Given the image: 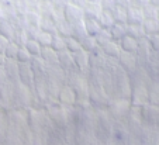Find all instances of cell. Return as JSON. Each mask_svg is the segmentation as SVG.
Listing matches in <instances>:
<instances>
[{"instance_id": "obj_1", "label": "cell", "mask_w": 159, "mask_h": 145, "mask_svg": "<svg viewBox=\"0 0 159 145\" xmlns=\"http://www.w3.org/2000/svg\"><path fill=\"white\" fill-rule=\"evenodd\" d=\"M129 109H131V102L127 99H110L106 106V110L110 114V117L114 121H124L128 114Z\"/></svg>"}, {"instance_id": "obj_2", "label": "cell", "mask_w": 159, "mask_h": 145, "mask_svg": "<svg viewBox=\"0 0 159 145\" xmlns=\"http://www.w3.org/2000/svg\"><path fill=\"white\" fill-rule=\"evenodd\" d=\"M45 110H47L45 113H47L48 118L57 127L63 128L69 125V107H65L59 103H55L51 106H47Z\"/></svg>"}, {"instance_id": "obj_3", "label": "cell", "mask_w": 159, "mask_h": 145, "mask_svg": "<svg viewBox=\"0 0 159 145\" xmlns=\"http://www.w3.org/2000/svg\"><path fill=\"white\" fill-rule=\"evenodd\" d=\"M14 92H13V106L17 109H30L31 107V89L24 86L21 82L13 83Z\"/></svg>"}, {"instance_id": "obj_4", "label": "cell", "mask_w": 159, "mask_h": 145, "mask_svg": "<svg viewBox=\"0 0 159 145\" xmlns=\"http://www.w3.org/2000/svg\"><path fill=\"white\" fill-rule=\"evenodd\" d=\"M141 120L147 127H156L159 125V106L153 104H144L141 107Z\"/></svg>"}, {"instance_id": "obj_5", "label": "cell", "mask_w": 159, "mask_h": 145, "mask_svg": "<svg viewBox=\"0 0 159 145\" xmlns=\"http://www.w3.org/2000/svg\"><path fill=\"white\" fill-rule=\"evenodd\" d=\"M131 106L142 107L144 104H148V88L145 85L131 86V96H129Z\"/></svg>"}, {"instance_id": "obj_6", "label": "cell", "mask_w": 159, "mask_h": 145, "mask_svg": "<svg viewBox=\"0 0 159 145\" xmlns=\"http://www.w3.org/2000/svg\"><path fill=\"white\" fill-rule=\"evenodd\" d=\"M62 13H63V18H65L70 25L76 24V23H79V21H83V18H84L83 10L72 3L65 4L62 9Z\"/></svg>"}, {"instance_id": "obj_7", "label": "cell", "mask_w": 159, "mask_h": 145, "mask_svg": "<svg viewBox=\"0 0 159 145\" xmlns=\"http://www.w3.org/2000/svg\"><path fill=\"white\" fill-rule=\"evenodd\" d=\"M58 103L62 104L65 107H73L76 103V94L73 92L72 88H69L68 85H63L58 94Z\"/></svg>"}, {"instance_id": "obj_8", "label": "cell", "mask_w": 159, "mask_h": 145, "mask_svg": "<svg viewBox=\"0 0 159 145\" xmlns=\"http://www.w3.org/2000/svg\"><path fill=\"white\" fill-rule=\"evenodd\" d=\"M117 62H118V65H120V66L123 68V69L125 70L127 73L132 72L135 68L138 66L137 58H135V55L131 54V52H124V51H121L120 55H118V58H117Z\"/></svg>"}, {"instance_id": "obj_9", "label": "cell", "mask_w": 159, "mask_h": 145, "mask_svg": "<svg viewBox=\"0 0 159 145\" xmlns=\"http://www.w3.org/2000/svg\"><path fill=\"white\" fill-rule=\"evenodd\" d=\"M72 57H73V62H75L76 69L86 76L87 72H89V69H90V66H89V52L80 49V51L72 54Z\"/></svg>"}, {"instance_id": "obj_10", "label": "cell", "mask_w": 159, "mask_h": 145, "mask_svg": "<svg viewBox=\"0 0 159 145\" xmlns=\"http://www.w3.org/2000/svg\"><path fill=\"white\" fill-rule=\"evenodd\" d=\"M18 79L24 86L27 88H33L34 85V72L31 69L30 64H20L18 62Z\"/></svg>"}, {"instance_id": "obj_11", "label": "cell", "mask_w": 159, "mask_h": 145, "mask_svg": "<svg viewBox=\"0 0 159 145\" xmlns=\"http://www.w3.org/2000/svg\"><path fill=\"white\" fill-rule=\"evenodd\" d=\"M58 65H59L65 72H73V70H78L76 66H75V62H73L72 54H70L68 49L58 52Z\"/></svg>"}, {"instance_id": "obj_12", "label": "cell", "mask_w": 159, "mask_h": 145, "mask_svg": "<svg viewBox=\"0 0 159 145\" xmlns=\"http://www.w3.org/2000/svg\"><path fill=\"white\" fill-rule=\"evenodd\" d=\"M47 78L55 80L57 83H59L61 86L66 85V72L59 66V65L47 68Z\"/></svg>"}, {"instance_id": "obj_13", "label": "cell", "mask_w": 159, "mask_h": 145, "mask_svg": "<svg viewBox=\"0 0 159 145\" xmlns=\"http://www.w3.org/2000/svg\"><path fill=\"white\" fill-rule=\"evenodd\" d=\"M3 69L7 75V79L11 83L20 82V79H18V62L16 59H6V62L3 65Z\"/></svg>"}, {"instance_id": "obj_14", "label": "cell", "mask_w": 159, "mask_h": 145, "mask_svg": "<svg viewBox=\"0 0 159 145\" xmlns=\"http://www.w3.org/2000/svg\"><path fill=\"white\" fill-rule=\"evenodd\" d=\"M30 66L34 72V78H41V76H47V64L42 61L41 57H31L30 59Z\"/></svg>"}, {"instance_id": "obj_15", "label": "cell", "mask_w": 159, "mask_h": 145, "mask_svg": "<svg viewBox=\"0 0 159 145\" xmlns=\"http://www.w3.org/2000/svg\"><path fill=\"white\" fill-rule=\"evenodd\" d=\"M144 21V16H142L141 9L135 6L127 7V24L131 25H141Z\"/></svg>"}, {"instance_id": "obj_16", "label": "cell", "mask_w": 159, "mask_h": 145, "mask_svg": "<svg viewBox=\"0 0 159 145\" xmlns=\"http://www.w3.org/2000/svg\"><path fill=\"white\" fill-rule=\"evenodd\" d=\"M39 57L47 64V66H55V65H58V52L55 49H52L51 47H41Z\"/></svg>"}, {"instance_id": "obj_17", "label": "cell", "mask_w": 159, "mask_h": 145, "mask_svg": "<svg viewBox=\"0 0 159 145\" xmlns=\"http://www.w3.org/2000/svg\"><path fill=\"white\" fill-rule=\"evenodd\" d=\"M118 45H120L121 51L135 54L137 48H138V39H135L134 37H131V35H124L123 38L118 41Z\"/></svg>"}, {"instance_id": "obj_18", "label": "cell", "mask_w": 159, "mask_h": 145, "mask_svg": "<svg viewBox=\"0 0 159 145\" xmlns=\"http://www.w3.org/2000/svg\"><path fill=\"white\" fill-rule=\"evenodd\" d=\"M148 103L153 106H159V83L149 80L148 83Z\"/></svg>"}, {"instance_id": "obj_19", "label": "cell", "mask_w": 159, "mask_h": 145, "mask_svg": "<svg viewBox=\"0 0 159 145\" xmlns=\"http://www.w3.org/2000/svg\"><path fill=\"white\" fill-rule=\"evenodd\" d=\"M102 49L107 58H116V59L118 58V55H120V52H121V48H120V45H118V43L117 41H113V39L106 44H103Z\"/></svg>"}, {"instance_id": "obj_20", "label": "cell", "mask_w": 159, "mask_h": 145, "mask_svg": "<svg viewBox=\"0 0 159 145\" xmlns=\"http://www.w3.org/2000/svg\"><path fill=\"white\" fill-rule=\"evenodd\" d=\"M97 21H99L100 27L104 28V30H110L116 23L113 13L108 11V10H102V13H100L99 17H97Z\"/></svg>"}, {"instance_id": "obj_21", "label": "cell", "mask_w": 159, "mask_h": 145, "mask_svg": "<svg viewBox=\"0 0 159 145\" xmlns=\"http://www.w3.org/2000/svg\"><path fill=\"white\" fill-rule=\"evenodd\" d=\"M55 25H57V34L63 38H68V37H72V25L66 21L65 18H59L55 21Z\"/></svg>"}, {"instance_id": "obj_22", "label": "cell", "mask_w": 159, "mask_h": 145, "mask_svg": "<svg viewBox=\"0 0 159 145\" xmlns=\"http://www.w3.org/2000/svg\"><path fill=\"white\" fill-rule=\"evenodd\" d=\"M110 35L113 41H120L124 35H127V24H121V23H114V25L110 28Z\"/></svg>"}, {"instance_id": "obj_23", "label": "cell", "mask_w": 159, "mask_h": 145, "mask_svg": "<svg viewBox=\"0 0 159 145\" xmlns=\"http://www.w3.org/2000/svg\"><path fill=\"white\" fill-rule=\"evenodd\" d=\"M39 28L45 33L51 34H57V25H55V21L52 20L49 16H41V21H39Z\"/></svg>"}, {"instance_id": "obj_24", "label": "cell", "mask_w": 159, "mask_h": 145, "mask_svg": "<svg viewBox=\"0 0 159 145\" xmlns=\"http://www.w3.org/2000/svg\"><path fill=\"white\" fill-rule=\"evenodd\" d=\"M102 13V6L99 3H92V2H87L86 6L83 7V14L84 17H90V18H96L99 17V14Z\"/></svg>"}, {"instance_id": "obj_25", "label": "cell", "mask_w": 159, "mask_h": 145, "mask_svg": "<svg viewBox=\"0 0 159 145\" xmlns=\"http://www.w3.org/2000/svg\"><path fill=\"white\" fill-rule=\"evenodd\" d=\"M141 25H142V28H144V31H145V35H152V34L158 33L159 20L158 18H145Z\"/></svg>"}, {"instance_id": "obj_26", "label": "cell", "mask_w": 159, "mask_h": 145, "mask_svg": "<svg viewBox=\"0 0 159 145\" xmlns=\"http://www.w3.org/2000/svg\"><path fill=\"white\" fill-rule=\"evenodd\" d=\"M83 24H84V28H86V33L89 35H96L102 27H100L99 21H97L96 18H90V17H84L83 18Z\"/></svg>"}, {"instance_id": "obj_27", "label": "cell", "mask_w": 159, "mask_h": 145, "mask_svg": "<svg viewBox=\"0 0 159 145\" xmlns=\"http://www.w3.org/2000/svg\"><path fill=\"white\" fill-rule=\"evenodd\" d=\"M16 27L9 21V20H2L0 21V35L7 38L9 41H11L13 35H14Z\"/></svg>"}, {"instance_id": "obj_28", "label": "cell", "mask_w": 159, "mask_h": 145, "mask_svg": "<svg viewBox=\"0 0 159 145\" xmlns=\"http://www.w3.org/2000/svg\"><path fill=\"white\" fill-rule=\"evenodd\" d=\"M79 43H80L82 49L86 51V52H89V54L90 52H93L94 48L97 47V43H96V39H94L93 35H86L84 38H82Z\"/></svg>"}, {"instance_id": "obj_29", "label": "cell", "mask_w": 159, "mask_h": 145, "mask_svg": "<svg viewBox=\"0 0 159 145\" xmlns=\"http://www.w3.org/2000/svg\"><path fill=\"white\" fill-rule=\"evenodd\" d=\"M11 41L14 44H17L18 47H24L25 43L28 41V37H27V34H25L24 28H16L14 35H13Z\"/></svg>"}, {"instance_id": "obj_30", "label": "cell", "mask_w": 159, "mask_h": 145, "mask_svg": "<svg viewBox=\"0 0 159 145\" xmlns=\"http://www.w3.org/2000/svg\"><path fill=\"white\" fill-rule=\"evenodd\" d=\"M24 20H25V24L27 25H37L39 27V21H41V13L38 11H27L24 16Z\"/></svg>"}, {"instance_id": "obj_31", "label": "cell", "mask_w": 159, "mask_h": 145, "mask_svg": "<svg viewBox=\"0 0 159 145\" xmlns=\"http://www.w3.org/2000/svg\"><path fill=\"white\" fill-rule=\"evenodd\" d=\"M113 16H114V21L116 23H121V24H127V9L121 6H116L113 10Z\"/></svg>"}, {"instance_id": "obj_32", "label": "cell", "mask_w": 159, "mask_h": 145, "mask_svg": "<svg viewBox=\"0 0 159 145\" xmlns=\"http://www.w3.org/2000/svg\"><path fill=\"white\" fill-rule=\"evenodd\" d=\"M51 47L52 49H55L57 52H61V51H65L66 49V44H65V38L58 34H54L52 35V39H51Z\"/></svg>"}, {"instance_id": "obj_33", "label": "cell", "mask_w": 159, "mask_h": 145, "mask_svg": "<svg viewBox=\"0 0 159 145\" xmlns=\"http://www.w3.org/2000/svg\"><path fill=\"white\" fill-rule=\"evenodd\" d=\"M86 35H89V34L86 33V28H84L83 21H79V23H76V24L72 25V37H75L76 39L80 41V39L84 38Z\"/></svg>"}, {"instance_id": "obj_34", "label": "cell", "mask_w": 159, "mask_h": 145, "mask_svg": "<svg viewBox=\"0 0 159 145\" xmlns=\"http://www.w3.org/2000/svg\"><path fill=\"white\" fill-rule=\"evenodd\" d=\"M127 35L134 37L135 39H139L142 37H145V31L142 28V25H131L127 24Z\"/></svg>"}, {"instance_id": "obj_35", "label": "cell", "mask_w": 159, "mask_h": 145, "mask_svg": "<svg viewBox=\"0 0 159 145\" xmlns=\"http://www.w3.org/2000/svg\"><path fill=\"white\" fill-rule=\"evenodd\" d=\"M24 48L28 51V54L31 57H39V52H41V45L37 43L35 39H28L27 43H25Z\"/></svg>"}, {"instance_id": "obj_36", "label": "cell", "mask_w": 159, "mask_h": 145, "mask_svg": "<svg viewBox=\"0 0 159 145\" xmlns=\"http://www.w3.org/2000/svg\"><path fill=\"white\" fill-rule=\"evenodd\" d=\"M141 11H142V16H144V20L145 18H158V7L151 3L145 4L141 9Z\"/></svg>"}, {"instance_id": "obj_37", "label": "cell", "mask_w": 159, "mask_h": 145, "mask_svg": "<svg viewBox=\"0 0 159 145\" xmlns=\"http://www.w3.org/2000/svg\"><path fill=\"white\" fill-rule=\"evenodd\" d=\"M65 44H66V49H68L70 54H75V52L82 49L79 39H76L75 37H68V38H65Z\"/></svg>"}, {"instance_id": "obj_38", "label": "cell", "mask_w": 159, "mask_h": 145, "mask_svg": "<svg viewBox=\"0 0 159 145\" xmlns=\"http://www.w3.org/2000/svg\"><path fill=\"white\" fill-rule=\"evenodd\" d=\"M18 48H20V47H18L17 44H14L13 41H9V44H7V47L4 48V52H3L4 57H6L7 59H16Z\"/></svg>"}, {"instance_id": "obj_39", "label": "cell", "mask_w": 159, "mask_h": 145, "mask_svg": "<svg viewBox=\"0 0 159 145\" xmlns=\"http://www.w3.org/2000/svg\"><path fill=\"white\" fill-rule=\"evenodd\" d=\"M94 39H96L97 45L102 47L103 44L108 43V41H111V35H110V31L108 30H104V28H102V30L99 31V33L96 34V35H93Z\"/></svg>"}, {"instance_id": "obj_40", "label": "cell", "mask_w": 159, "mask_h": 145, "mask_svg": "<svg viewBox=\"0 0 159 145\" xmlns=\"http://www.w3.org/2000/svg\"><path fill=\"white\" fill-rule=\"evenodd\" d=\"M51 39H52V35L48 33H45V31H39L38 35H37L35 41L39 44L41 47H49L51 45Z\"/></svg>"}, {"instance_id": "obj_41", "label": "cell", "mask_w": 159, "mask_h": 145, "mask_svg": "<svg viewBox=\"0 0 159 145\" xmlns=\"http://www.w3.org/2000/svg\"><path fill=\"white\" fill-rule=\"evenodd\" d=\"M31 59V55L28 54V51L24 48V47H20L17 52V57H16V61L20 62V64H28Z\"/></svg>"}, {"instance_id": "obj_42", "label": "cell", "mask_w": 159, "mask_h": 145, "mask_svg": "<svg viewBox=\"0 0 159 145\" xmlns=\"http://www.w3.org/2000/svg\"><path fill=\"white\" fill-rule=\"evenodd\" d=\"M4 145H23V141H21L18 134L7 133V138L4 139Z\"/></svg>"}, {"instance_id": "obj_43", "label": "cell", "mask_w": 159, "mask_h": 145, "mask_svg": "<svg viewBox=\"0 0 159 145\" xmlns=\"http://www.w3.org/2000/svg\"><path fill=\"white\" fill-rule=\"evenodd\" d=\"M24 31H25V34H27L28 39H35L37 35H38V33L41 31V28L37 27V25H25Z\"/></svg>"}, {"instance_id": "obj_44", "label": "cell", "mask_w": 159, "mask_h": 145, "mask_svg": "<svg viewBox=\"0 0 159 145\" xmlns=\"http://www.w3.org/2000/svg\"><path fill=\"white\" fill-rule=\"evenodd\" d=\"M148 39H149V45L153 51L159 52V34H152V35H148Z\"/></svg>"}, {"instance_id": "obj_45", "label": "cell", "mask_w": 159, "mask_h": 145, "mask_svg": "<svg viewBox=\"0 0 159 145\" xmlns=\"http://www.w3.org/2000/svg\"><path fill=\"white\" fill-rule=\"evenodd\" d=\"M100 6H102V10L113 11L114 7L117 6V2H116V0H100Z\"/></svg>"}, {"instance_id": "obj_46", "label": "cell", "mask_w": 159, "mask_h": 145, "mask_svg": "<svg viewBox=\"0 0 159 145\" xmlns=\"http://www.w3.org/2000/svg\"><path fill=\"white\" fill-rule=\"evenodd\" d=\"M7 44H9V39L0 35V52H4V48L7 47Z\"/></svg>"}, {"instance_id": "obj_47", "label": "cell", "mask_w": 159, "mask_h": 145, "mask_svg": "<svg viewBox=\"0 0 159 145\" xmlns=\"http://www.w3.org/2000/svg\"><path fill=\"white\" fill-rule=\"evenodd\" d=\"M70 3L75 4V6H78V7H80V9L83 10V7L86 6V3H87V0H72Z\"/></svg>"}, {"instance_id": "obj_48", "label": "cell", "mask_w": 159, "mask_h": 145, "mask_svg": "<svg viewBox=\"0 0 159 145\" xmlns=\"http://www.w3.org/2000/svg\"><path fill=\"white\" fill-rule=\"evenodd\" d=\"M6 80H9V79H7V75H6V72H4L3 66H0V85L4 83Z\"/></svg>"}, {"instance_id": "obj_49", "label": "cell", "mask_w": 159, "mask_h": 145, "mask_svg": "<svg viewBox=\"0 0 159 145\" xmlns=\"http://www.w3.org/2000/svg\"><path fill=\"white\" fill-rule=\"evenodd\" d=\"M117 2V4L118 6H121V7H129L131 6V0H116Z\"/></svg>"}, {"instance_id": "obj_50", "label": "cell", "mask_w": 159, "mask_h": 145, "mask_svg": "<svg viewBox=\"0 0 159 145\" xmlns=\"http://www.w3.org/2000/svg\"><path fill=\"white\" fill-rule=\"evenodd\" d=\"M6 59H7V58L4 57V54H3V52H0V66H3V65H4V62H6Z\"/></svg>"}, {"instance_id": "obj_51", "label": "cell", "mask_w": 159, "mask_h": 145, "mask_svg": "<svg viewBox=\"0 0 159 145\" xmlns=\"http://www.w3.org/2000/svg\"><path fill=\"white\" fill-rule=\"evenodd\" d=\"M148 3H151V4H153V6L159 7V0H148Z\"/></svg>"}, {"instance_id": "obj_52", "label": "cell", "mask_w": 159, "mask_h": 145, "mask_svg": "<svg viewBox=\"0 0 159 145\" xmlns=\"http://www.w3.org/2000/svg\"><path fill=\"white\" fill-rule=\"evenodd\" d=\"M102 145H114V142H113V139H107V141H103Z\"/></svg>"}, {"instance_id": "obj_53", "label": "cell", "mask_w": 159, "mask_h": 145, "mask_svg": "<svg viewBox=\"0 0 159 145\" xmlns=\"http://www.w3.org/2000/svg\"><path fill=\"white\" fill-rule=\"evenodd\" d=\"M87 2H92V3H99L100 4V0H87Z\"/></svg>"}, {"instance_id": "obj_54", "label": "cell", "mask_w": 159, "mask_h": 145, "mask_svg": "<svg viewBox=\"0 0 159 145\" xmlns=\"http://www.w3.org/2000/svg\"><path fill=\"white\" fill-rule=\"evenodd\" d=\"M0 145H2V144H0Z\"/></svg>"}]
</instances>
